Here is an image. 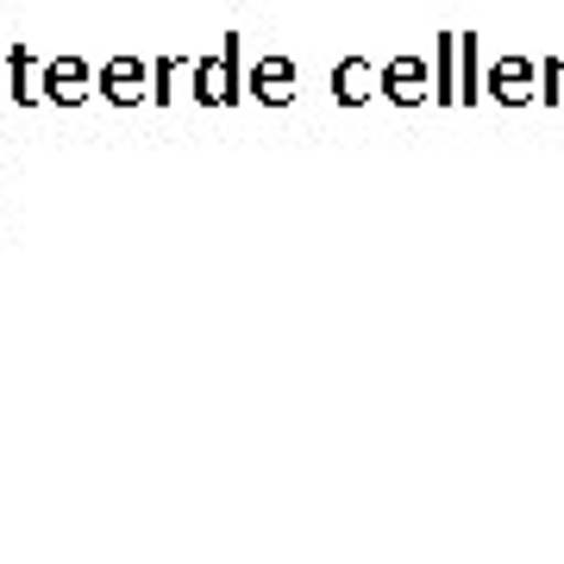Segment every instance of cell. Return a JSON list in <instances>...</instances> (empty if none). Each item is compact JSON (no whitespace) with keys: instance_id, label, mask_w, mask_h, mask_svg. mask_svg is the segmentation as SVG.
Wrapping results in <instances>:
<instances>
[{"instance_id":"6da1fadb","label":"cell","mask_w":564,"mask_h":564,"mask_svg":"<svg viewBox=\"0 0 564 564\" xmlns=\"http://www.w3.org/2000/svg\"><path fill=\"white\" fill-rule=\"evenodd\" d=\"M188 76H195V101H207V107L226 101V107H232L245 95V82H239V39H226L220 57H202Z\"/></svg>"},{"instance_id":"7a4b0ae2","label":"cell","mask_w":564,"mask_h":564,"mask_svg":"<svg viewBox=\"0 0 564 564\" xmlns=\"http://www.w3.org/2000/svg\"><path fill=\"white\" fill-rule=\"evenodd\" d=\"M484 88L496 95V101H533V88H540V63L502 57V63H496V69L484 76Z\"/></svg>"},{"instance_id":"3957f363","label":"cell","mask_w":564,"mask_h":564,"mask_svg":"<svg viewBox=\"0 0 564 564\" xmlns=\"http://www.w3.org/2000/svg\"><path fill=\"white\" fill-rule=\"evenodd\" d=\"M377 88H383L389 101H402V107L426 101V63H421V57H395V63H383V69H377Z\"/></svg>"},{"instance_id":"277c9868","label":"cell","mask_w":564,"mask_h":564,"mask_svg":"<svg viewBox=\"0 0 564 564\" xmlns=\"http://www.w3.org/2000/svg\"><path fill=\"white\" fill-rule=\"evenodd\" d=\"M245 88H251L258 101H270V107H289V101H295V63H289V57H263Z\"/></svg>"},{"instance_id":"5b68a950","label":"cell","mask_w":564,"mask_h":564,"mask_svg":"<svg viewBox=\"0 0 564 564\" xmlns=\"http://www.w3.org/2000/svg\"><path fill=\"white\" fill-rule=\"evenodd\" d=\"M333 95H339L345 107H364L370 95H377V63L345 57V63H339V76H333Z\"/></svg>"},{"instance_id":"8992f818","label":"cell","mask_w":564,"mask_h":564,"mask_svg":"<svg viewBox=\"0 0 564 564\" xmlns=\"http://www.w3.org/2000/svg\"><path fill=\"white\" fill-rule=\"evenodd\" d=\"M101 88H107V95H113V101H151V88H144V63H132V57L107 63Z\"/></svg>"},{"instance_id":"52a82bcc","label":"cell","mask_w":564,"mask_h":564,"mask_svg":"<svg viewBox=\"0 0 564 564\" xmlns=\"http://www.w3.org/2000/svg\"><path fill=\"white\" fill-rule=\"evenodd\" d=\"M51 95H57V101H82V95H88V69H82V63H57V69H51Z\"/></svg>"},{"instance_id":"ba28073f","label":"cell","mask_w":564,"mask_h":564,"mask_svg":"<svg viewBox=\"0 0 564 564\" xmlns=\"http://www.w3.org/2000/svg\"><path fill=\"white\" fill-rule=\"evenodd\" d=\"M452 57H458V39H440V101H458V76H452Z\"/></svg>"},{"instance_id":"9c48e42d","label":"cell","mask_w":564,"mask_h":564,"mask_svg":"<svg viewBox=\"0 0 564 564\" xmlns=\"http://www.w3.org/2000/svg\"><path fill=\"white\" fill-rule=\"evenodd\" d=\"M533 101H564V57L540 63V88H533Z\"/></svg>"}]
</instances>
